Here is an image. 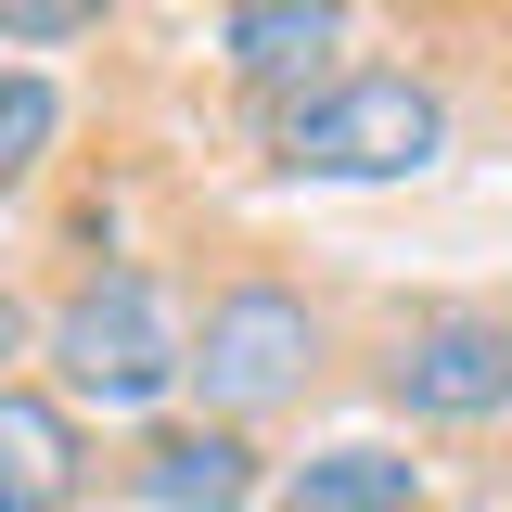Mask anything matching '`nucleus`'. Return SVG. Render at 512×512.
Returning <instances> with one entry per match:
<instances>
[{"instance_id": "f257e3e1", "label": "nucleus", "mask_w": 512, "mask_h": 512, "mask_svg": "<svg viewBox=\"0 0 512 512\" xmlns=\"http://www.w3.org/2000/svg\"><path fill=\"white\" fill-rule=\"evenodd\" d=\"M436 141H448V116L423 77H346V90L295 103L282 167L295 180H410V167H436Z\"/></svg>"}, {"instance_id": "f03ea898", "label": "nucleus", "mask_w": 512, "mask_h": 512, "mask_svg": "<svg viewBox=\"0 0 512 512\" xmlns=\"http://www.w3.org/2000/svg\"><path fill=\"white\" fill-rule=\"evenodd\" d=\"M52 372L77 384V397H103V410H141V397L180 384V346H167V308H154L141 269H103V282L52 320Z\"/></svg>"}, {"instance_id": "7ed1b4c3", "label": "nucleus", "mask_w": 512, "mask_h": 512, "mask_svg": "<svg viewBox=\"0 0 512 512\" xmlns=\"http://www.w3.org/2000/svg\"><path fill=\"white\" fill-rule=\"evenodd\" d=\"M320 359V320L282 295V282H244V295H218L205 333L180 346V372L205 384V410H269V397H295Z\"/></svg>"}, {"instance_id": "20e7f679", "label": "nucleus", "mask_w": 512, "mask_h": 512, "mask_svg": "<svg viewBox=\"0 0 512 512\" xmlns=\"http://www.w3.org/2000/svg\"><path fill=\"white\" fill-rule=\"evenodd\" d=\"M384 397L423 410V423H487L512 397V320H423L384 359Z\"/></svg>"}, {"instance_id": "39448f33", "label": "nucleus", "mask_w": 512, "mask_h": 512, "mask_svg": "<svg viewBox=\"0 0 512 512\" xmlns=\"http://www.w3.org/2000/svg\"><path fill=\"white\" fill-rule=\"evenodd\" d=\"M141 500L154 512H244L256 500V448L231 423H180V436L141 448Z\"/></svg>"}, {"instance_id": "423d86ee", "label": "nucleus", "mask_w": 512, "mask_h": 512, "mask_svg": "<svg viewBox=\"0 0 512 512\" xmlns=\"http://www.w3.org/2000/svg\"><path fill=\"white\" fill-rule=\"evenodd\" d=\"M64 500H77V423L52 397L0 384V512H64Z\"/></svg>"}, {"instance_id": "0eeeda50", "label": "nucleus", "mask_w": 512, "mask_h": 512, "mask_svg": "<svg viewBox=\"0 0 512 512\" xmlns=\"http://www.w3.org/2000/svg\"><path fill=\"white\" fill-rule=\"evenodd\" d=\"M346 39V13L333 0H244V13H218V52L244 64V77H295Z\"/></svg>"}, {"instance_id": "6e6552de", "label": "nucleus", "mask_w": 512, "mask_h": 512, "mask_svg": "<svg viewBox=\"0 0 512 512\" xmlns=\"http://www.w3.org/2000/svg\"><path fill=\"white\" fill-rule=\"evenodd\" d=\"M282 512H423V474L397 448H320L308 474L282 487Z\"/></svg>"}, {"instance_id": "1a4fd4ad", "label": "nucleus", "mask_w": 512, "mask_h": 512, "mask_svg": "<svg viewBox=\"0 0 512 512\" xmlns=\"http://www.w3.org/2000/svg\"><path fill=\"white\" fill-rule=\"evenodd\" d=\"M39 154H52V77L13 64V77H0V180H26Z\"/></svg>"}, {"instance_id": "9d476101", "label": "nucleus", "mask_w": 512, "mask_h": 512, "mask_svg": "<svg viewBox=\"0 0 512 512\" xmlns=\"http://www.w3.org/2000/svg\"><path fill=\"white\" fill-rule=\"evenodd\" d=\"M77 26H90L77 0H13V13H0V39H77Z\"/></svg>"}, {"instance_id": "9b49d317", "label": "nucleus", "mask_w": 512, "mask_h": 512, "mask_svg": "<svg viewBox=\"0 0 512 512\" xmlns=\"http://www.w3.org/2000/svg\"><path fill=\"white\" fill-rule=\"evenodd\" d=\"M13 346H26V320H13V295H0V359H13Z\"/></svg>"}]
</instances>
